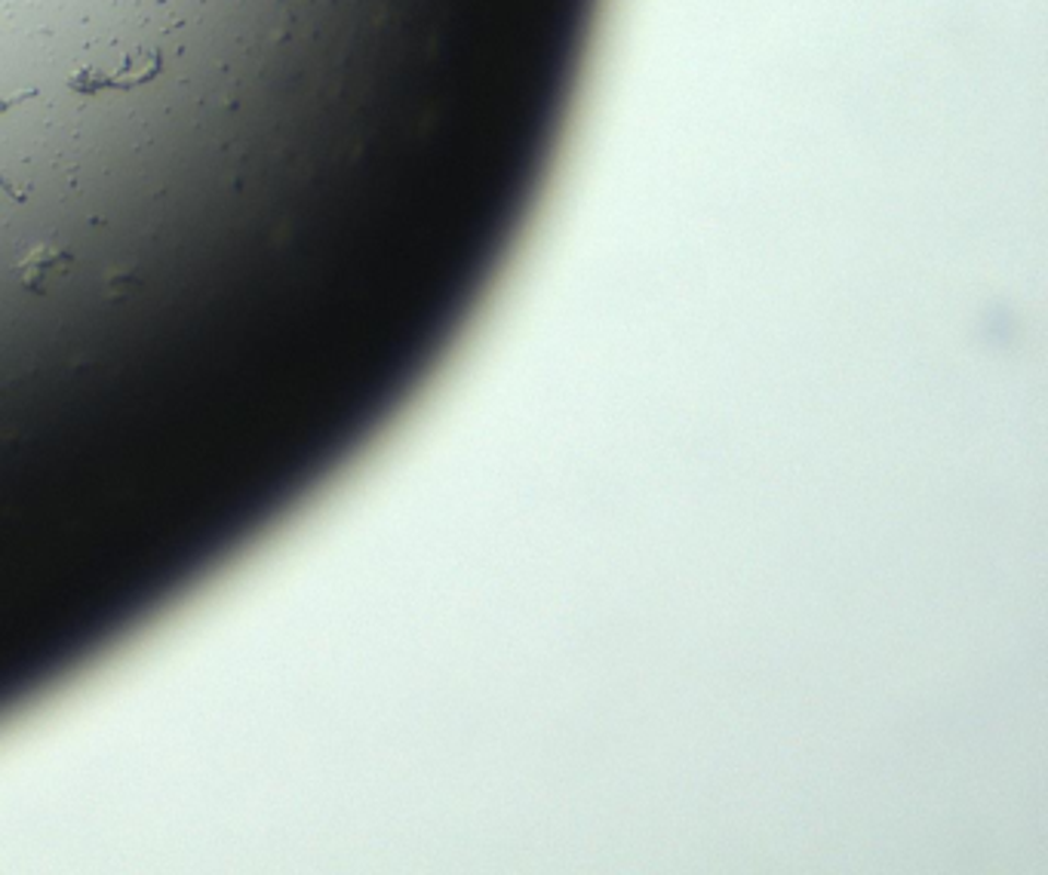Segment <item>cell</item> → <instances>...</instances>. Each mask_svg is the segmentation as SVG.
<instances>
[{
	"label": "cell",
	"instance_id": "obj_1",
	"mask_svg": "<svg viewBox=\"0 0 1048 875\" xmlns=\"http://www.w3.org/2000/svg\"><path fill=\"white\" fill-rule=\"evenodd\" d=\"M68 264H71V256H68V252L40 246V249H34L32 256L19 264V271H22V283H25L28 289L44 292L47 289L49 276L66 274Z\"/></svg>",
	"mask_w": 1048,
	"mask_h": 875
}]
</instances>
